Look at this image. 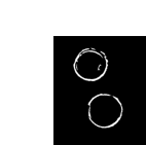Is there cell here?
<instances>
[{
	"label": "cell",
	"mask_w": 146,
	"mask_h": 145,
	"mask_svg": "<svg viewBox=\"0 0 146 145\" xmlns=\"http://www.w3.org/2000/svg\"><path fill=\"white\" fill-rule=\"evenodd\" d=\"M109 66V61L104 52L94 47H88L78 53L76 56L73 69L79 78L84 81L100 80L104 77Z\"/></svg>",
	"instance_id": "cell-2"
},
{
	"label": "cell",
	"mask_w": 146,
	"mask_h": 145,
	"mask_svg": "<svg viewBox=\"0 0 146 145\" xmlns=\"http://www.w3.org/2000/svg\"><path fill=\"white\" fill-rule=\"evenodd\" d=\"M123 106L114 95L101 93L95 95L88 103V116L95 127L110 129L120 122Z\"/></svg>",
	"instance_id": "cell-1"
}]
</instances>
